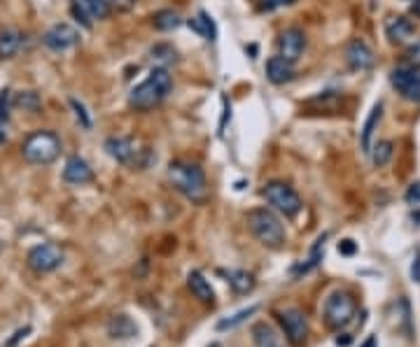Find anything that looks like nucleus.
Returning a JSON list of instances; mask_svg holds the SVG:
<instances>
[{
	"mask_svg": "<svg viewBox=\"0 0 420 347\" xmlns=\"http://www.w3.org/2000/svg\"><path fill=\"white\" fill-rule=\"evenodd\" d=\"M170 89H173V80H170L168 70L166 68H155L143 84L131 89L129 105L133 107V110H140V112L155 110L159 103L170 94Z\"/></svg>",
	"mask_w": 420,
	"mask_h": 347,
	"instance_id": "nucleus-1",
	"label": "nucleus"
},
{
	"mask_svg": "<svg viewBox=\"0 0 420 347\" xmlns=\"http://www.w3.org/2000/svg\"><path fill=\"white\" fill-rule=\"evenodd\" d=\"M168 179L177 191L192 203H203L208 198V182L196 163L173 161L168 166Z\"/></svg>",
	"mask_w": 420,
	"mask_h": 347,
	"instance_id": "nucleus-2",
	"label": "nucleus"
},
{
	"mask_svg": "<svg viewBox=\"0 0 420 347\" xmlns=\"http://www.w3.org/2000/svg\"><path fill=\"white\" fill-rule=\"evenodd\" d=\"M245 222H247V229H250V233L257 238L262 245L271 247V249L283 247V242H285V226H283V222H280L271 210H266V208L250 210V212H247V217H245Z\"/></svg>",
	"mask_w": 420,
	"mask_h": 347,
	"instance_id": "nucleus-3",
	"label": "nucleus"
},
{
	"mask_svg": "<svg viewBox=\"0 0 420 347\" xmlns=\"http://www.w3.org/2000/svg\"><path fill=\"white\" fill-rule=\"evenodd\" d=\"M21 154L28 163L47 166L56 161V157L61 154V140L52 131H35L33 136H28L26 143L21 145Z\"/></svg>",
	"mask_w": 420,
	"mask_h": 347,
	"instance_id": "nucleus-4",
	"label": "nucleus"
},
{
	"mask_svg": "<svg viewBox=\"0 0 420 347\" xmlns=\"http://www.w3.org/2000/svg\"><path fill=\"white\" fill-rule=\"evenodd\" d=\"M105 152L110 154L117 163L131 166V168H148L152 161V152L148 147H140L136 140L114 136L105 140Z\"/></svg>",
	"mask_w": 420,
	"mask_h": 347,
	"instance_id": "nucleus-5",
	"label": "nucleus"
},
{
	"mask_svg": "<svg viewBox=\"0 0 420 347\" xmlns=\"http://www.w3.org/2000/svg\"><path fill=\"white\" fill-rule=\"evenodd\" d=\"M355 312H358V303L348 292H334L332 296L324 301V322L332 329H343L353 322Z\"/></svg>",
	"mask_w": 420,
	"mask_h": 347,
	"instance_id": "nucleus-6",
	"label": "nucleus"
},
{
	"mask_svg": "<svg viewBox=\"0 0 420 347\" xmlns=\"http://www.w3.org/2000/svg\"><path fill=\"white\" fill-rule=\"evenodd\" d=\"M262 196L269 201L273 208L278 212H283L285 217H297L299 210L304 208L301 203V196L297 194L295 189H292L290 184L285 182H269L262 189Z\"/></svg>",
	"mask_w": 420,
	"mask_h": 347,
	"instance_id": "nucleus-7",
	"label": "nucleus"
},
{
	"mask_svg": "<svg viewBox=\"0 0 420 347\" xmlns=\"http://www.w3.org/2000/svg\"><path fill=\"white\" fill-rule=\"evenodd\" d=\"M280 326L285 331V338L290 340V345L301 347L308 338V317L304 310L299 308H288V310H280L278 312Z\"/></svg>",
	"mask_w": 420,
	"mask_h": 347,
	"instance_id": "nucleus-8",
	"label": "nucleus"
},
{
	"mask_svg": "<svg viewBox=\"0 0 420 347\" xmlns=\"http://www.w3.org/2000/svg\"><path fill=\"white\" fill-rule=\"evenodd\" d=\"M26 263L30 271L35 273H54L56 268L63 263V249L54 242H47V245H37L28 252Z\"/></svg>",
	"mask_w": 420,
	"mask_h": 347,
	"instance_id": "nucleus-9",
	"label": "nucleus"
},
{
	"mask_svg": "<svg viewBox=\"0 0 420 347\" xmlns=\"http://www.w3.org/2000/svg\"><path fill=\"white\" fill-rule=\"evenodd\" d=\"M392 87L404 96L406 100L420 103V68L418 66H399L390 75Z\"/></svg>",
	"mask_w": 420,
	"mask_h": 347,
	"instance_id": "nucleus-10",
	"label": "nucleus"
},
{
	"mask_svg": "<svg viewBox=\"0 0 420 347\" xmlns=\"http://www.w3.org/2000/svg\"><path fill=\"white\" fill-rule=\"evenodd\" d=\"M42 42L54 51H66L80 42V30L73 28L70 24H56L44 33Z\"/></svg>",
	"mask_w": 420,
	"mask_h": 347,
	"instance_id": "nucleus-11",
	"label": "nucleus"
},
{
	"mask_svg": "<svg viewBox=\"0 0 420 347\" xmlns=\"http://www.w3.org/2000/svg\"><path fill=\"white\" fill-rule=\"evenodd\" d=\"M304 47H306V35L299 28H285L278 37V56H283L290 63L299 61V56L304 54Z\"/></svg>",
	"mask_w": 420,
	"mask_h": 347,
	"instance_id": "nucleus-12",
	"label": "nucleus"
},
{
	"mask_svg": "<svg viewBox=\"0 0 420 347\" xmlns=\"http://www.w3.org/2000/svg\"><path fill=\"white\" fill-rule=\"evenodd\" d=\"M346 63L350 70H369L374 68V63H376V56H374L371 47H369L367 42L362 40H353L346 47Z\"/></svg>",
	"mask_w": 420,
	"mask_h": 347,
	"instance_id": "nucleus-13",
	"label": "nucleus"
},
{
	"mask_svg": "<svg viewBox=\"0 0 420 347\" xmlns=\"http://www.w3.org/2000/svg\"><path fill=\"white\" fill-rule=\"evenodd\" d=\"M63 179H66L68 184H89L94 182V170L91 166H89L85 159L80 157H70L66 161V168H63Z\"/></svg>",
	"mask_w": 420,
	"mask_h": 347,
	"instance_id": "nucleus-14",
	"label": "nucleus"
},
{
	"mask_svg": "<svg viewBox=\"0 0 420 347\" xmlns=\"http://www.w3.org/2000/svg\"><path fill=\"white\" fill-rule=\"evenodd\" d=\"M416 33V26L406 17H390L385 21V35L392 44H404Z\"/></svg>",
	"mask_w": 420,
	"mask_h": 347,
	"instance_id": "nucleus-15",
	"label": "nucleus"
},
{
	"mask_svg": "<svg viewBox=\"0 0 420 347\" xmlns=\"http://www.w3.org/2000/svg\"><path fill=\"white\" fill-rule=\"evenodd\" d=\"M266 77H269L271 84H288V82L295 80V68H292L290 61H285L283 56H273V59L266 61Z\"/></svg>",
	"mask_w": 420,
	"mask_h": 347,
	"instance_id": "nucleus-16",
	"label": "nucleus"
},
{
	"mask_svg": "<svg viewBox=\"0 0 420 347\" xmlns=\"http://www.w3.org/2000/svg\"><path fill=\"white\" fill-rule=\"evenodd\" d=\"M252 340L257 347H285L283 336L266 322H257L252 326Z\"/></svg>",
	"mask_w": 420,
	"mask_h": 347,
	"instance_id": "nucleus-17",
	"label": "nucleus"
},
{
	"mask_svg": "<svg viewBox=\"0 0 420 347\" xmlns=\"http://www.w3.org/2000/svg\"><path fill=\"white\" fill-rule=\"evenodd\" d=\"M187 287H189V292H192L194 296L201 301V303H210V305H213L215 292H213V287H210V282L203 278V273H199V271L189 273L187 275Z\"/></svg>",
	"mask_w": 420,
	"mask_h": 347,
	"instance_id": "nucleus-18",
	"label": "nucleus"
},
{
	"mask_svg": "<svg viewBox=\"0 0 420 347\" xmlns=\"http://www.w3.org/2000/svg\"><path fill=\"white\" fill-rule=\"evenodd\" d=\"M380 117H383V105L376 103V105L371 107V112H369L365 126H362L360 143H362V152L365 154H371V138H374V133H376V126H378Z\"/></svg>",
	"mask_w": 420,
	"mask_h": 347,
	"instance_id": "nucleus-19",
	"label": "nucleus"
},
{
	"mask_svg": "<svg viewBox=\"0 0 420 347\" xmlns=\"http://www.w3.org/2000/svg\"><path fill=\"white\" fill-rule=\"evenodd\" d=\"M107 333L117 340H126V338H133L138 333V326L133 322L131 317L126 314H114V317L107 322Z\"/></svg>",
	"mask_w": 420,
	"mask_h": 347,
	"instance_id": "nucleus-20",
	"label": "nucleus"
},
{
	"mask_svg": "<svg viewBox=\"0 0 420 347\" xmlns=\"http://www.w3.org/2000/svg\"><path fill=\"white\" fill-rule=\"evenodd\" d=\"M21 49V33L15 28L0 30V59H12Z\"/></svg>",
	"mask_w": 420,
	"mask_h": 347,
	"instance_id": "nucleus-21",
	"label": "nucleus"
},
{
	"mask_svg": "<svg viewBox=\"0 0 420 347\" xmlns=\"http://www.w3.org/2000/svg\"><path fill=\"white\" fill-rule=\"evenodd\" d=\"M341 105H343V98L334 91L320 94L306 103V107H310V110H315V112H336Z\"/></svg>",
	"mask_w": 420,
	"mask_h": 347,
	"instance_id": "nucleus-22",
	"label": "nucleus"
},
{
	"mask_svg": "<svg viewBox=\"0 0 420 347\" xmlns=\"http://www.w3.org/2000/svg\"><path fill=\"white\" fill-rule=\"evenodd\" d=\"M324 240H327V235H322V238H317L315 240V245H313V249H310V256L306 259V263H299V266L295 268V275H306V273H310L313 268L317 266V263L322 261V254H324Z\"/></svg>",
	"mask_w": 420,
	"mask_h": 347,
	"instance_id": "nucleus-23",
	"label": "nucleus"
},
{
	"mask_svg": "<svg viewBox=\"0 0 420 347\" xmlns=\"http://www.w3.org/2000/svg\"><path fill=\"white\" fill-rule=\"evenodd\" d=\"M229 278V285H231V289L236 294H250L252 289H254V278H252V273H247V271H231L227 275Z\"/></svg>",
	"mask_w": 420,
	"mask_h": 347,
	"instance_id": "nucleus-24",
	"label": "nucleus"
},
{
	"mask_svg": "<svg viewBox=\"0 0 420 347\" xmlns=\"http://www.w3.org/2000/svg\"><path fill=\"white\" fill-rule=\"evenodd\" d=\"M152 24H155L157 30H175L177 26L182 24V17L177 15L175 10H159L155 17H152Z\"/></svg>",
	"mask_w": 420,
	"mask_h": 347,
	"instance_id": "nucleus-25",
	"label": "nucleus"
},
{
	"mask_svg": "<svg viewBox=\"0 0 420 347\" xmlns=\"http://www.w3.org/2000/svg\"><path fill=\"white\" fill-rule=\"evenodd\" d=\"M187 24H189V28L196 30L201 37H206V40H215V24L206 12H199V17L189 19Z\"/></svg>",
	"mask_w": 420,
	"mask_h": 347,
	"instance_id": "nucleus-26",
	"label": "nucleus"
},
{
	"mask_svg": "<svg viewBox=\"0 0 420 347\" xmlns=\"http://www.w3.org/2000/svg\"><path fill=\"white\" fill-rule=\"evenodd\" d=\"M394 154V143L392 140H380L376 147H371V159H374V166H378V168H383V166L390 163Z\"/></svg>",
	"mask_w": 420,
	"mask_h": 347,
	"instance_id": "nucleus-27",
	"label": "nucleus"
},
{
	"mask_svg": "<svg viewBox=\"0 0 420 347\" xmlns=\"http://www.w3.org/2000/svg\"><path fill=\"white\" fill-rule=\"evenodd\" d=\"M70 8L85 28H91V0H70Z\"/></svg>",
	"mask_w": 420,
	"mask_h": 347,
	"instance_id": "nucleus-28",
	"label": "nucleus"
},
{
	"mask_svg": "<svg viewBox=\"0 0 420 347\" xmlns=\"http://www.w3.org/2000/svg\"><path fill=\"white\" fill-rule=\"evenodd\" d=\"M259 310V305H250V308H245V310H238L234 317H229V319H222V322L218 324V331H227V329H234V326H238L240 322H245L247 317H252L254 312Z\"/></svg>",
	"mask_w": 420,
	"mask_h": 347,
	"instance_id": "nucleus-29",
	"label": "nucleus"
},
{
	"mask_svg": "<svg viewBox=\"0 0 420 347\" xmlns=\"http://www.w3.org/2000/svg\"><path fill=\"white\" fill-rule=\"evenodd\" d=\"M17 105L19 107H24L26 112H35V110H40V105H42V100H40V96H37L35 91H21L17 96Z\"/></svg>",
	"mask_w": 420,
	"mask_h": 347,
	"instance_id": "nucleus-30",
	"label": "nucleus"
},
{
	"mask_svg": "<svg viewBox=\"0 0 420 347\" xmlns=\"http://www.w3.org/2000/svg\"><path fill=\"white\" fill-rule=\"evenodd\" d=\"M152 59L161 63H170V61H177V54L170 44H157V47H152Z\"/></svg>",
	"mask_w": 420,
	"mask_h": 347,
	"instance_id": "nucleus-31",
	"label": "nucleus"
},
{
	"mask_svg": "<svg viewBox=\"0 0 420 347\" xmlns=\"http://www.w3.org/2000/svg\"><path fill=\"white\" fill-rule=\"evenodd\" d=\"M110 15V0H91V19H105Z\"/></svg>",
	"mask_w": 420,
	"mask_h": 347,
	"instance_id": "nucleus-32",
	"label": "nucleus"
},
{
	"mask_svg": "<svg viewBox=\"0 0 420 347\" xmlns=\"http://www.w3.org/2000/svg\"><path fill=\"white\" fill-rule=\"evenodd\" d=\"M404 59H406V63H409V66H418L420 68V37L413 44H409V47H406Z\"/></svg>",
	"mask_w": 420,
	"mask_h": 347,
	"instance_id": "nucleus-33",
	"label": "nucleus"
},
{
	"mask_svg": "<svg viewBox=\"0 0 420 347\" xmlns=\"http://www.w3.org/2000/svg\"><path fill=\"white\" fill-rule=\"evenodd\" d=\"M70 105H73V110H75V114H78V119L82 121V126L85 128H89L91 126V119L87 117V110H85V105H82V103H78V100H70Z\"/></svg>",
	"mask_w": 420,
	"mask_h": 347,
	"instance_id": "nucleus-34",
	"label": "nucleus"
},
{
	"mask_svg": "<svg viewBox=\"0 0 420 347\" xmlns=\"http://www.w3.org/2000/svg\"><path fill=\"white\" fill-rule=\"evenodd\" d=\"M406 203H411V205H418L420 203V182H413L411 186H409V191H406Z\"/></svg>",
	"mask_w": 420,
	"mask_h": 347,
	"instance_id": "nucleus-35",
	"label": "nucleus"
},
{
	"mask_svg": "<svg viewBox=\"0 0 420 347\" xmlns=\"http://www.w3.org/2000/svg\"><path fill=\"white\" fill-rule=\"evenodd\" d=\"M339 252L343 254V256H353L355 252H358V245H355L350 238H346V240H341L339 242Z\"/></svg>",
	"mask_w": 420,
	"mask_h": 347,
	"instance_id": "nucleus-36",
	"label": "nucleus"
},
{
	"mask_svg": "<svg viewBox=\"0 0 420 347\" xmlns=\"http://www.w3.org/2000/svg\"><path fill=\"white\" fill-rule=\"evenodd\" d=\"M8 98H10V91H0V121H8V117H10Z\"/></svg>",
	"mask_w": 420,
	"mask_h": 347,
	"instance_id": "nucleus-37",
	"label": "nucleus"
},
{
	"mask_svg": "<svg viewBox=\"0 0 420 347\" xmlns=\"http://www.w3.org/2000/svg\"><path fill=\"white\" fill-rule=\"evenodd\" d=\"M411 278L413 282L420 285V247L416 249V256H413V263H411Z\"/></svg>",
	"mask_w": 420,
	"mask_h": 347,
	"instance_id": "nucleus-38",
	"label": "nucleus"
},
{
	"mask_svg": "<svg viewBox=\"0 0 420 347\" xmlns=\"http://www.w3.org/2000/svg\"><path fill=\"white\" fill-rule=\"evenodd\" d=\"M112 5L117 8L119 12H129L133 5H136V0H112Z\"/></svg>",
	"mask_w": 420,
	"mask_h": 347,
	"instance_id": "nucleus-39",
	"label": "nucleus"
},
{
	"mask_svg": "<svg viewBox=\"0 0 420 347\" xmlns=\"http://www.w3.org/2000/svg\"><path fill=\"white\" fill-rule=\"evenodd\" d=\"M295 0H266L264 3V10H276V8H283V5H292Z\"/></svg>",
	"mask_w": 420,
	"mask_h": 347,
	"instance_id": "nucleus-40",
	"label": "nucleus"
},
{
	"mask_svg": "<svg viewBox=\"0 0 420 347\" xmlns=\"http://www.w3.org/2000/svg\"><path fill=\"white\" fill-rule=\"evenodd\" d=\"M30 329H28V326H26V329H19L17 333H15V338H12L10 340V343H8V347H12V345H17L19 343V340H21V338H26V333H28Z\"/></svg>",
	"mask_w": 420,
	"mask_h": 347,
	"instance_id": "nucleus-41",
	"label": "nucleus"
},
{
	"mask_svg": "<svg viewBox=\"0 0 420 347\" xmlns=\"http://www.w3.org/2000/svg\"><path fill=\"white\" fill-rule=\"evenodd\" d=\"M360 347H378V340H376V336H369L365 343H362Z\"/></svg>",
	"mask_w": 420,
	"mask_h": 347,
	"instance_id": "nucleus-42",
	"label": "nucleus"
},
{
	"mask_svg": "<svg viewBox=\"0 0 420 347\" xmlns=\"http://www.w3.org/2000/svg\"><path fill=\"white\" fill-rule=\"evenodd\" d=\"M411 15L420 19V0H413L411 3Z\"/></svg>",
	"mask_w": 420,
	"mask_h": 347,
	"instance_id": "nucleus-43",
	"label": "nucleus"
},
{
	"mask_svg": "<svg viewBox=\"0 0 420 347\" xmlns=\"http://www.w3.org/2000/svg\"><path fill=\"white\" fill-rule=\"evenodd\" d=\"M0 143H5V133L3 131H0Z\"/></svg>",
	"mask_w": 420,
	"mask_h": 347,
	"instance_id": "nucleus-44",
	"label": "nucleus"
}]
</instances>
